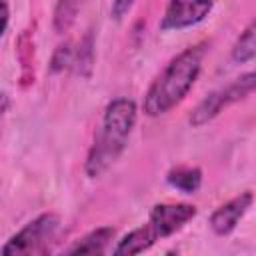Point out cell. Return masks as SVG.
<instances>
[{"instance_id": "6da1fadb", "label": "cell", "mask_w": 256, "mask_h": 256, "mask_svg": "<svg viewBox=\"0 0 256 256\" xmlns=\"http://www.w3.org/2000/svg\"><path fill=\"white\" fill-rule=\"evenodd\" d=\"M138 108L130 98H114L106 104L102 124L88 150L84 172L90 178L102 176L124 152L128 138L136 126Z\"/></svg>"}, {"instance_id": "7a4b0ae2", "label": "cell", "mask_w": 256, "mask_h": 256, "mask_svg": "<svg viewBox=\"0 0 256 256\" xmlns=\"http://www.w3.org/2000/svg\"><path fill=\"white\" fill-rule=\"evenodd\" d=\"M204 54H206V44H194L182 50L178 56H174L166 64L162 74L150 84L142 102L144 114L156 118L178 106L192 90L194 82L198 80Z\"/></svg>"}, {"instance_id": "3957f363", "label": "cell", "mask_w": 256, "mask_h": 256, "mask_svg": "<svg viewBox=\"0 0 256 256\" xmlns=\"http://www.w3.org/2000/svg\"><path fill=\"white\" fill-rule=\"evenodd\" d=\"M254 86H256V74L254 72H246L242 74L240 78H236L234 82H230L226 88H220V90H214L210 92L206 98H202L196 108L190 112V118L188 122L194 126V128H200L204 124H208L210 120H214L226 106L238 102V100H244L246 96H250L254 92Z\"/></svg>"}, {"instance_id": "277c9868", "label": "cell", "mask_w": 256, "mask_h": 256, "mask_svg": "<svg viewBox=\"0 0 256 256\" xmlns=\"http://www.w3.org/2000/svg\"><path fill=\"white\" fill-rule=\"evenodd\" d=\"M60 220L52 212H44L20 228L10 240L2 246L4 256H24V254H44L50 238L54 236Z\"/></svg>"}, {"instance_id": "5b68a950", "label": "cell", "mask_w": 256, "mask_h": 256, "mask_svg": "<svg viewBox=\"0 0 256 256\" xmlns=\"http://www.w3.org/2000/svg\"><path fill=\"white\" fill-rule=\"evenodd\" d=\"M194 204L184 202H168V204H156L150 210L148 226L154 230L156 238H168L180 228H184L194 216H196Z\"/></svg>"}, {"instance_id": "8992f818", "label": "cell", "mask_w": 256, "mask_h": 256, "mask_svg": "<svg viewBox=\"0 0 256 256\" xmlns=\"http://www.w3.org/2000/svg\"><path fill=\"white\" fill-rule=\"evenodd\" d=\"M212 12V0H168L160 30H182L196 26Z\"/></svg>"}, {"instance_id": "52a82bcc", "label": "cell", "mask_w": 256, "mask_h": 256, "mask_svg": "<svg viewBox=\"0 0 256 256\" xmlns=\"http://www.w3.org/2000/svg\"><path fill=\"white\" fill-rule=\"evenodd\" d=\"M252 192H242L240 196L232 198L230 202L222 204L220 208H216L210 216V228L216 236H226L230 234L238 222L242 220V216L248 212V208L252 206Z\"/></svg>"}, {"instance_id": "ba28073f", "label": "cell", "mask_w": 256, "mask_h": 256, "mask_svg": "<svg viewBox=\"0 0 256 256\" xmlns=\"http://www.w3.org/2000/svg\"><path fill=\"white\" fill-rule=\"evenodd\" d=\"M156 240H158V238H156L154 230L146 224V226L134 228V230H132V232H128L124 238H120V240H118V244L112 248V254H116V256L140 254V252H146L148 248H152Z\"/></svg>"}, {"instance_id": "9c48e42d", "label": "cell", "mask_w": 256, "mask_h": 256, "mask_svg": "<svg viewBox=\"0 0 256 256\" xmlns=\"http://www.w3.org/2000/svg\"><path fill=\"white\" fill-rule=\"evenodd\" d=\"M16 58L20 62V86L26 88L34 82V32L22 30L16 40Z\"/></svg>"}, {"instance_id": "30bf717a", "label": "cell", "mask_w": 256, "mask_h": 256, "mask_svg": "<svg viewBox=\"0 0 256 256\" xmlns=\"http://www.w3.org/2000/svg\"><path fill=\"white\" fill-rule=\"evenodd\" d=\"M116 228L112 226H100L92 232H88L86 236L78 238L76 244L68 250L70 254H102L106 250V246L114 240Z\"/></svg>"}, {"instance_id": "8fae6325", "label": "cell", "mask_w": 256, "mask_h": 256, "mask_svg": "<svg viewBox=\"0 0 256 256\" xmlns=\"http://www.w3.org/2000/svg\"><path fill=\"white\" fill-rule=\"evenodd\" d=\"M166 180L172 188L184 194H194L202 184V170L196 166H178L166 174Z\"/></svg>"}, {"instance_id": "7c38bea8", "label": "cell", "mask_w": 256, "mask_h": 256, "mask_svg": "<svg viewBox=\"0 0 256 256\" xmlns=\"http://www.w3.org/2000/svg\"><path fill=\"white\" fill-rule=\"evenodd\" d=\"M84 0H56L54 6V16H52V26L54 32L64 34L72 28V24L76 22V16L82 8Z\"/></svg>"}, {"instance_id": "4fadbf2b", "label": "cell", "mask_w": 256, "mask_h": 256, "mask_svg": "<svg viewBox=\"0 0 256 256\" xmlns=\"http://www.w3.org/2000/svg\"><path fill=\"white\" fill-rule=\"evenodd\" d=\"M256 56V22H250L232 46V60L238 64H246Z\"/></svg>"}, {"instance_id": "5bb4252c", "label": "cell", "mask_w": 256, "mask_h": 256, "mask_svg": "<svg viewBox=\"0 0 256 256\" xmlns=\"http://www.w3.org/2000/svg\"><path fill=\"white\" fill-rule=\"evenodd\" d=\"M92 34H86L84 40H80L78 50H74V68L78 74L88 76L92 70Z\"/></svg>"}, {"instance_id": "9a60e30c", "label": "cell", "mask_w": 256, "mask_h": 256, "mask_svg": "<svg viewBox=\"0 0 256 256\" xmlns=\"http://www.w3.org/2000/svg\"><path fill=\"white\" fill-rule=\"evenodd\" d=\"M74 64V48L70 42H64L60 44L54 54H52V60H50V72H64L66 68H72Z\"/></svg>"}, {"instance_id": "2e32d148", "label": "cell", "mask_w": 256, "mask_h": 256, "mask_svg": "<svg viewBox=\"0 0 256 256\" xmlns=\"http://www.w3.org/2000/svg\"><path fill=\"white\" fill-rule=\"evenodd\" d=\"M132 6H134V0H112V6H110V16H112V20L120 22V20L130 12Z\"/></svg>"}, {"instance_id": "e0dca14e", "label": "cell", "mask_w": 256, "mask_h": 256, "mask_svg": "<svg viewBox=\"0 0 256 256\" xmlns=\"http://www.w3.org/2000/svg\"><path fill=\"white\" fill-rule=\"evenodd\" d=\"M8 20H10L8 4H6V0H0V36L6 32V28H8Z\"/></svg>"}]
</instances>
